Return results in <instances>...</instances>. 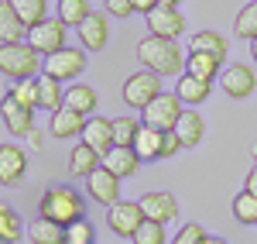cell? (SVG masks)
<instances>
[{"label":"cell","mask_w":257,"mask_h":244,"mask_svg":"<svg viewBox=\"0 0 257 244\" xmlns=\"http://www.w3.org/2000/svg\"><path fill=\"white\" fill-rule=\"evenodd\" d=\"M138 59H141V65H144L148 72H155V76H178V72L185 69V52H182L178 41H172V38H155V35H148V38L138 45Z\"/></svg>","instance_id":"1"},{"label":"cell","mask_w":257,"mask_h":244,"mask_svg":"<svg viewBox=\"0 0 257 244\" xmlns=\"http://www.w3.org/2000/svg\"><path fill=\"white\" fill-rule=\"evenodd\" d=\"M38 210H41V217L69 227V224H76V220L86 217V200H82L72 186H52V189H45Z\"/></svg>","instance_id":"2"},{"label":"cell","mask_w":257,"mask_h":244,"mask_svg":"<svg viewBox=\"0 0 257 244\" xmlns=\"http://www.w3.org/2000/svg\"><path fill=\"white\" fill-rule=\"evenodd\" d=\"M0 72L7 79H31V76H38V52L28 41L0 45Z\"/></svg>","instance_id":"3"},{"label":"cell","mask_w":257,"mask_h":244,"mask_svg":"<svg viewBox=\"0 0 257 244\" xmlns=\"http://www.w3.org/2000/svg\"><path fill=\"white\" fill-rule=\"evenodd\" d=\"M82 72H86V48H72V45L45 55V62H41V76H52V79H59V83L76 79Z\"/></svg>","instance_id":"4"},{"label":"cell","mask_w":257,"mask_h":244,"mask_svg":"<svg viewBox=\"0 0 257 244\" xmlns=\"http://www.w3.org/2000/svg\"><path fill=\"white\" fill-rule=\"evenodd\" d=\"M182 110H185V107H182V100H178L175 93H165V90H161L158 97L141 110V124L155 127V131H175Z\"/></svg>","instance_id":"5"},{"label":"cell","mask_w":257,"mask_h":244,"mask_svg":"<svg viewBox=\"0 0 257 244\" xmlns=\"http://www.w3.org/2000/svg\"><path fill=\"white\" fill-rule=\"evenodd\" d=\"M28 45H31L38 55H52V52L65 48V24H62L59 18L38 21V24L28 31Z\"/></svg>","instance_id":"6"},{"label":"cell","mask_w":257,"mask_h":244,"mask_svg":"<svg viewBox=\"0 0 257 244\" xmlns=\"http://www.w3.org/2000/svg\"><path fill=\"white\" fill-rule=\"evenodd\" d=\"M158 93H161V76L148 72V69L134 72L131 79L123 83V103H127V107H138V110H144Z\"/></svg>","instance_id":"7"},{"label":"cell","mask_w":257,"mask_h":244,"mask_svg":"<svg viewBox=\"0 0 257 244\" xmlns=\"http://www.w3.org/2000/svg\"><path fill=\"white\" fill-rule=\"evenodd\" d=\"M219 86H223V93L230 100H247L257 90V72L250 65H243V62H233V65H226L219 72Z\"/></svg>","instance_id":"8"},{"label":"cell","mask_w":257,"mask_h":244,"mask_svg":"<svg viewBox=\"0 0 257 244\" xmlns=\"http://www.w3.org/2000/svg\"><path fill=\"white\" fill-rule=\"evenodd\" d=\"M141 224H144V213L134 200H120V203L106 206V227L120 237H134Z\"/></svg>","instance_id":"9"},{"label":"cell","mask_w":257,"mask_h":244,"mask_svg":"<svg viewBox=\"0 0 257 244\" xmlns=\"http://www.w3.org/2000/svg\"><path fill=\"white\" fill-rule=\"evenodd\" d=\"M141 213H144V220H155V224H168V220H175L178 217V203L175 196L168 193V189H151V193H144L138 200Z\"/></svg>","instance_id":"10"},{"label":"cell","mask_w":257,"mask_h":244,"mask_svg":"<svg viewBox=\"0 0 257 244\" xmlns=\"http://www.w3.org/2000/svg\"><path fill=\"white\" fill-rule=\"evenodd\" d=\"M86 193H89V200H93V203L113 206V203H120V179L110 172V169H103V165H99L96 172L86 179Z\"/></svg>","instance_id":"11"},{"label":"cell","mask_w":257,"mask_h":244,"mask_svg":"<svg viewBox=\"0 0 257 244\" xmlns=\"http://www.w3.org/2000/svg\"><path fill=\"white\" fill-rule=\"evenodd\" d=\"M0 117H4V124H7V131L11 134H31L35 131V110H28L24 103L14 100V93H7L4 100H0Z\"/></svg>","instance_id":"12"},{"label":"cell","mask_w":257,"mask_h":244,"mask_svg":"<svg viewBox=\"0 0 257 244\" xmlns=\"http://www.w3.org/2000/svg\"><path fill=\"white\" fill-rule=\"evenodd\" d=\"M148 31L155 35V38H172L175 41L182 31H185V18L178 14V7H155L151 14H148Z\"/></svg>","instance_id":"13"},{"label":"cell","mask_w":257,"mask_h":244,"mask_svg":"<svg viewBox=\"0 0 257 244\" xmlns=\"http://www.w3.org/2000/svg\"><path fill=\"white\" fill-rule=\"evenodd\" d=\"M28 172V155L18 144H0V186H18Z\"/></svg>","instance_id":"14"},{"label":"cell","mask_w":257,"mask_h":244,"mask_svg":"<svg viewBox=\"0 0 257 244\" xmlns=\"http://www.w3.org/2000/svg\"><path fill=\"white\" fill-rule=\"evenodd\" d=\"M76 31H79V41H82V48H86V52H103V48H106V41H110L106 14H96V11L82 21Z\"/></svg>","instance_id":"15"},{"label":"cell","mask_w":257,"mask_h":244,"mask_svg":"<svg viewBox=\"0 0 257 244\" xmlns=\"http://www.w3.org/2000/svg\"><path fill=\"white\" fill-rule=\"evenodd\" d=\"M82 144H89L93 151H99V155H106L110 148H113V127H110V121L106 117H86V127H82Z\"/></svg>","instance_id":"16"},{"label":"cell","mask_w":257,"mask_h":244,"mask_svg":"<svg viewBox=\"0 0 257 244\" xmlns=\"http://www.w3.org/2000/svg\"><path fill=\"white\" fill-rule=\"evenodd\" d=\"M103 169H110L117 179H131L141 169V158H138L134 148H117V144H113V148L103 155Z\"/></svg>","instance_id":"17"},{"label":"cell","mask_w":257,"mask_h":244,"mask_svg":"<svg viewBox=\"0 0 257 244\" xmlns=\"http://www.w3.org/2000/svg\"><path fill=\"white\" fill-rule=\"evenodd\" d=\"M82 127H86V117L76 114L72 107H65V103L52 114V124H48V131L55 138H76V134H82Z\"/></svg>","instance_id":"18"},{"label":"cell","mask_w":257,"mask_h":244,"mask_svg":"<svg viewBox=\"0 0 257 244\" xmlns=\"http://www.w3.org/2000/svg\"><path fill=\"white\" fill-rule=\"evenodd\" d=\"M185 72L196 76V79L213 83V79H219V72H223V62H219L216 55H209V52H189V55H185Z\"/></svg>","instance_id":"19"},{"label":"cell","mask_w":257,"mask_h":244,"mask_svg":"<svg viewBox=\"0 0 257 244\" xmlns=\"http://www.w3.org/2000/svg\"><path fill=\"white\" fill-rule=\"evenodd\" d=\"M99 165H103V155L93 151L89 144H82V141L76 144V148H72V155H69V172H72L76 179H89Z\"/></svg>","instance_id":"20"},{"label":"cell","mask_w":257,"mask_h":244,"mask_svg":"<svg viewBox=\"0 0 257 244\" xmlns=\"http://www.w3.org/2000/svg\"><path fill=\"white\" fill-rule=\"evenodd\" d=\"M175 134L182 138V148L202 144V134H206L202 114H199V110H182V117H178V124H175Z\"/></svg>","instance_id":"21"},{"label":"cell","mask_w":257,"mask_h":244,"mask_svg":"<svg viewBox=\"0 0 257 244\" xmlns=\"http://www.w3.org/2000/svg\"><path fill=\"white\" fill-rule=\"evenodd\" d=\"M14 41H28V28L14 14L11 0H0V45H14Z\"/></svg>","instance_id":"22"},{"label":"cell","mask_w":257,"mask_h":244,"mask_svg":"<svg viewBox=\"0 0 257 244\" xmlns=\"http://www.w3.org/2000/svg\"><path fill=\"white\" fill-rule=\"evenodd\" d=\"M161 134L165 131H155V127H148V124H141L138 127V138H134V151H138L141 162H158L161 158Z\"/></svg>","instance_id":"23"},{"label":"cell","mask_w":257,"mask_h":244,"mask_svg":"<svg viewBox=\"0 0 257 244\" xmlns=\"http://www.w3.org/2000/svg\"><path fill=\"white\" fill-rule=\"evenodd\" d=\"M28 241L31 244H65V227L48 220V217H35L28 224Z\"/></svg>","instance_id":"24"},{"label":"cell","mask_w":257,"mask_h":244,"mask_svg":"<svg viewBox=\"0 0 257 244\" xmlns=\"http://www.w3.org/2000/svg\"><path fill=\"white\" fill-rule=\"evenodd\" d=\"M96 90L93 86H86V83H72L69 90H65V107H72L76 114H82V117H93V110H96Z\"/></svg>","instance_id":"25"},{"label":"cell","mask_w":257,"mask_h":244,"mask_svg":"<svg viewBox=\"0 0 257 244\" xmlns=\"http://www.w3.org/2000/svg\"><path fill=\"white\" fill-rule=\"evenodd\" d=\"M209 90H213V83L196 79V76H189V72L175 83V97L182 100V107H196V103H202L206 97H209Z\"/></svg>","instance_id":"26"},{"label":"cell","mask_w":257,"mask_h":244,"mask_svg":"<svg viewBox=\"0 0 257 244\" xmlns=\"http://www.w3.org/2000/svg\"><path fill=\"white\" fill-rule=\"evenodd\" d=\"M62 103H65V90H62L59 79H52V76H38V110H59Z\"/></svg>","instance_id":"27"},{"label":"cell","mask_w":257,"mask_h":244,"mask_svg":"<svg viewBox=\"0 0 257 244\" xmlns=\"http://www.w3.org/2000/svg\"><path fill=\"white\" fill-rule=\"evenodd\" d=\"M189 52H209L219 62H226V38L216 35V31H196L189 38Z\"/></svg>","instance_id":"28"},{"label":"cell","mask_w":257,"mask_h":244,"mask_svg":"<svg viewBox=\"0 0 257 244\" xmlns=\"http://www.w3.org/2000/svg\"><path fill=\"white\" fill-rule=\"evenodd\" d=\"M11 7H14V14L21 18V24L31 31L38 21L48 18V0H11Z\"/></svg>","instance_id":"29"},{"label":"cell","mask_w":257,"mask_h":244,"mask_svg":"<svg viewBox=\"0 0 257 244\" xmlns=\"http://www.w3.org/2000/svg\"><path fill=\"white\" fill-rule=\"evenodd\" d=\"M24 227H21V217L11 203H0V244H18Z\"/></svg>","instance_id":"30"},{"label":"cell","mask_w":257,"mask_h":244,"mask_svg":"<svg viewBox=\"0 0 257 244\" xmlns=\"http://www.w3.org/2000/svg\"><path fill=\"white\" fill-rule=\"evenodd\" d=\"M89 14V0H59V21L65 28H79Z\"/></svg>","instance_id":"31"},{"label":"cell","mask_w":257,"mask_h":244,"mask_svg":"<svg viewBox=\"0 0 257 244\" xmlns=\"http://www.w3.org/2000/svg\"><path fill=\"white\" fill-rule=\"evenodd\" d=\"M110 127H113V144H117V148H131V144H134V138H138L141 121L127 117V114H120V117H113V121H110Z\"/></svg>","instance_id":"32"},{"label":"cell","mask_w":257,"mask_h":244,"mask_svg":"<svg viewBox=\"0 0 257 244\" xmlns=\"http://www.w3.org/2000/svg\"><path fill=\"white\" fill-rule=\"evenodd\" d=\"M233 217H237L240 224H254L257 227V196L254 193H237L233 196Z\"/></svg>","instance_id":"33"},{"label":"cell","mask_w":257,"mask_h":244,"mask_svg":"<svg viewBox=\"0 0 257 244\" xmlns=\"http://www.w3.org/2000/svg\"><path fill=\"white\" fill-rule=\"evenodd\" d=\"M233 31H237L240 38L254 41L257 38V0H250L243 11L237 14V24H233Z\"/></svg>","instance_id":"34"},{"label":"cell","mask_w":257,"mask_h":244,"mask_svg":"<svg viewBox=\"0 0 257 244\" xmlns=\"http://www.w3.org/2000/svg\"><path fill=\"white\" fill-rule=\"evenodd\" d=\"M11 93H14V100L24 103L28 110H38V79L31 76V79H18L11 86Z\"/></svg>","instance_id":"35"},{"label":"cell","mask_w":257,"mask_h":244,"mask_svg":"<svg viewBox=\"0 0 257 244\" xmlns=\"http://www.w3.org/2000/svg\"><path fill=\"white\" fill-rule=\"evenodd\" d=\"M65 244H96V227L89 224L86 217L76 220V224L65 227Z\"/></svg>","instance_id":"36"},{"label":"cell","mask_w":257,"mask_h":244,"mask_svg":"<svg viewBox=\"0 0 257 244\" xmlns=\"http://www.w3.org/2000/svg\"><path fill=\"white\" fill-rule=\"evenodd\" d=\"M134 244H168V234H165V224H155V220H144L138 227V234L131 237Z\"/></svg>","instance_id":"37"},{"label":"cell","mask_w":257,"mask_h":244,"mask_svg":"<svg viewBox=\"0 0 257 244\" xmlns=\"http://www.w3.org/2000/svg\"><path fill=\"white\" fill-rule=\"evenodd\" d=\"M202 241H206V230H202L199 224H185L175 234V241H172V244H202Z\"/></svg>","instance_id":"38"},{"label":"cell","mask_w":257,"mask_h":244,"mask_svg":"<svg viewBox=\"0 0 257 244\" xmlns=\"http://www.w3.org/2000/svg\"><path fill=\"white\" fill-rule=\"evenodd\" d=\"M175 151H182V138H178L175 131H165L161 134V158H172Z\"/></svg>","instance_id":"39"},{"label":"cell","mask_w":257,"mask_h":244,"mask_svg":"<svg viewBox=\"0 0 257 244\" xmlns=\"http://www.w3.org/2000/svg\"><path fill=\"white\" fill-rule=\"evenodd\" d=\"M106 14H113V18H131L134 14V0H106Z\"/></svg>","instance_id":"40"},{"label":"cell","mask_w":257,"mask_h":244,"mask_svg":"<svg viewBox=\"0 0 257 244\" xmlns=\"http://www.w3.org/2000/svg\"><path fill=\"white\" fill-rule=\"evenodd\" d=\"M155 7H158V0H134V14H144V18H148Z\"/></svg>","instance_id":"41"},{"label":"cell","mask_w":257,"mask_h":244,"mask_svg":"<svg viewBox=\"0 0 257 244\" xmlns=\"http://www.w3.org/2000/svg\"><path fill=\"white\" fill-rule=\"evenodd\" d=\"M243 189H247V193H254V196H257V165L250 169V172H247V179H243Z\"/></svg>","instance_id":"42"},{"label":"cell","mask_w":257,"mask_h":244,"mask_svg":"<svg viewBox=\"0 0 257 244\" xmlns=\"http://www.w3.org/2000/svg\"><path fill=\"white\" fill-rule=\"evenodd\" d=\"M28 144H31V148H35V151H41V144H45V134H41L38 127H35V131H31V134H28Z\"/></svg>","instance_id":"43"},{"label":"cell","mask_w":257,"mask_h":244,"mask_svg":"<svg viewBox=\"0 0 257 244\" xmlns=\"http://www.w3.org/2000/svg\"><path fill=\"white\" fill-rule=\"evenodd\" d=\"M202 244H226V241H223V237H209V234H206V241H202Z\"/></svg>","instance_id":"44"},{"label":"cell","mask_w":257,"mask_h":244,"mask_svg":"<svg viewBox=\"0 0 257 244\" xmlns=\"http://www.w3.org/2000/svg\"><path fill=\"white\" fill-rule=\"evenodd\" d=\"M161 7H178V4H182V0H158Z\"/></svg>","instance_id":"45"},{"label":"cell","mask_w":257,"mask_h":244,"mask_svg":"<svg viewBox=\"0 0 257 244\" xmlns=\"http://www.w3.org/2000/svg\"><path fill=\"white\" fill-rule=\"evenodd\" d=\"M250 55H254V62H257V38L250 41Z\"/></svg>","instance_id":"46"},{"label":"cell","mask_w":257,"mask_h":244,"mask_svg":"<svg viewBox=\"0 0 257 244\" xmlns=\"http://www.w3.org/2000/svg\"><path fill=\"white\" fill-rule=\"evenodd\" d=\"M254 165H257V148H254Z\"/></svg>","instance_id":"47"}]
</instances>
